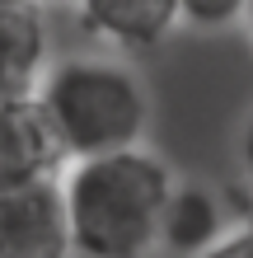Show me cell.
Segmentation results:
<instances>
[{
    "label": "cell",
    "mask_w": 253,
    "mask_h": 258,
    "mask_svg": "<svg viewBox=\"0 0 253 258\" xmlns=\"http://www.w3.org/2000/svg\"><path fill=\"white\" fill-rule=\"evenodd\" d=\"M174 192L169 169L145 150L80 160L61 178L66 235L80 258H145Z\"/></svg>",
    "instance_id": "cell-1"
},
{
    "label": "cell",
    "mask_w": 253,
    "mask_h": 258,
    "mask_svg": "<svg viewBox=\"0 0 253 258\" xmlns=\"http://www.w3.org/2000/svg\"><path fill=\"white\" fill-rule=\"evenodd\" d=\"M33 99L47 117L61 155H70L75 164L136 150L145 132V89L117 61L70 56V61L47 71V80Z\"/></svg>",
    "instance_id": "cell-2"
},
{
    "label": "cell",
    "mask_w": 253,
    "mask_h": 258,
    "mask_svg": "<svg viewBox=\"0 0 253 258\" xmlns=\"http://www.w3.org/2000/svg\"><path fill=\"white\" fill-rule=\"evenodd\" d=\"M66 207L56 178L0 188V258H66Z\"/></svg>",
    "instance_id": "cell-3"
},
{
    "label": "cell",
    "mask_w": 253,
    "mask_h": 258,
    "mask_svg": "<svg viewBox=\"0 0 253 258\" xmlns=\"http://www.w3.org/2000/svg\"><path fill=\"white\" fill-rule=\"evenodd\" d=\"M61 146L42 117L38 99H14L0 103V188L10 183H33V178H52L61 164Z\"/></svg>",
    "instance_id": "cell-4"
},
{
    "label": "cell",
    "mask_w": 253,
    "mask_h": 258,
    "mask_svg": "<svg viewBox=\"0 0 253 258\" xmlns=\"http://www.w3.org/2000/svg\"><path fill=\"white\" fill-rule=\"evenodd\" d=\"M42 61H47L42 10L24 0H0V103L33 99Z\"/></svg>",
    "instance_id": "cell-5"
},
{
    "label": "cell",
    "mask_w": 253,
    "mask_h": 258,
    "mask_svg": "<svg viewBox=\"0 0 253 258\" xmlns=\"http://www.w3.org/2000/svg\"><path fill=\"white\" fill-rule=\"evenodd\" d=\"M80 19L127 52H150L174 33L178 0H85Z\"/></svg>",
    "instance_id": "cell-6"
},
{
    "label": "cell",
    "mask_w": 253,
    "mask_h": 258,
    "mask_svg": "<svg viewBox=\"0 0 253 258\" xmlns=\"http://www.w3.org/2000/svg\"><path fill=\"white\" fill-rule=\"evenodd\" d=\"M220 230V207L206 188H174L159 216V244L174 253H206Z\"/></svg>",
    "instance_id": "cell-7"
},
{
    "label": "cell",
    "mask_w": 253,
    "mask_h": 258,
    "mask_svg": "<svg viewBox=\"0 0 253 258\" xmlns=\"http://www.w3.org/2000/svg\"><path fill=\"white\" fill-rule=\"evenodd\" d=\"M178 19L197 28H225L244 19V5H234V0H178Z\"/></svg>",
    "instance_id": "cell-8"
},
{
    "label": "cell",
    "mask_w": 253,
    "mask_h": 258,
    "mask_svg": "<svg viewBox=\"0 0 253 258\" xmlns=\"http://www.w3.org/2000/svg\"><path fill=\"white\" fill-rule=\"evenodd\" d=\"M202 258H253V235L239 230V235H230V239H216Z\"/></svg>",
    "instance_id": "cell-9"
},
{
    "label": "cell",
    "mask_w": 253,
    "mask_h": 258,
    "mask_svg": "<svg viewBox=\"0 0 253 258\" xmlns=\"http://www.w3.org/2000/svg\"><path fill=\"white\" fill-rule=\"evenodd\" d=\"M244 169L253 174V122H248V132H244Z\"/></svg>",
    "instance_id": "cell-10"
},
{
    "label": "cell",
    "mask_w": 253,
    "mask_h": 258,
    "mask_svg": "<svg viewBox=\"0 0 253 258\" xmlns=\"http://www.w3.org/2000/svg\"><path fill=\"white\" fill-rule=\"evenodd\" d=\"M244 19H248V28H253V5H244Z\"/></svg>",
    "instance_id": "cell-11"
},
{
    "label": "cell",
    "mask_w": 253,
    "mask_h": 258,
    "mask_svg": "<svg viewBox=\"0 0 253 258\" xmlns=\"http://www.w3.org/2000/svg\"><path fill=\"white\" fill-rule=\"evenodd\" d=\"M248 235H253V211H248Z\"/></svg>",
    "instance_id": "cell-12"
}]
</instances>
